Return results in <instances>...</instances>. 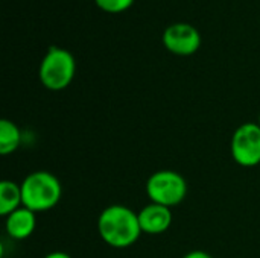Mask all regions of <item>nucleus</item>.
Here are the masks:
<instances>
[{
    "instance_id": "1",
    "label": "nucleus",
    "mask_w": 260,
    "mask_h": 258,
    "mask_svg": "<svg viewBox=\"0 0 260 258\" xmlns=\"http://www.w3.org/2000/svg\"><path fill=\"white\" fill-rule=\"evenodd\" d=\"M98 231L108 246L129 248L142 234L139 214L125 205H110L98 217Z\"/></svg>"
},
{
    "instance_id": "2",
    "label": "nucleus",
    "mask_w": 260,
    "mask_h": 258,
    "mask_svg": "<svg viewBox=\"0 0 260 258\" xmlns=\"http://www.w3.org/2000/svg\"><path fill=\"white\" fill-rule=\"evenodd\" d=\"M21 186L23 207L34 213H43L52 210L62 196L61 181L50 172L37 170L29 173Z\"/></svg>"
},
{
    "instance_id": "3",
    "label": "nucleus",
    "mask_w": 260,
    "mask_h": 258,
    "mask_svg": "<svg viewBox=\"0 0 260 258\" xmlns=\"http://www.w3.org/2000/svg\"><path fill=\"white\" fill-rule=\"evenodd\" d=\"M38 75L44 88L50 91H61L67 88L75 79V56L67 49L52 46L41 59Z\"/></svg>"
},
{
    "instance_id": "4",
    "label": "nucleus",
    "mask_w": 260,
    "mask_h": 258,
    "mask_svg": "<svg viewBox=\"0 0 260 258\" xmlns=\"http://www.w3.org/2000/svg\"><path fill=\"white\" fill-rule=\"evenodd\" d=\"M146 195L151 202L172 208L184 201L187 182L183 175L175 170H158L148 178Z\"/></svg>"
},
{
    "instance_id": "5",
    "label": "nucleus",
    "mask_w": 260,
    "mask_h": 258,
    "mask_svg": "<svg viewBox=\"0 0 260 258\" xmlns=\"http://www.w3.org/2000/svg\"><path fill=\"white\" fill-rule=\"evenodd\" d=\"M233 160L242 167H254L260 164V126L259 123L247 122L241 125L230 143Z\"/></svg>"
},
{
    "instance_id": "6",
    "label": "nucleus",
    "mask_w": 260,
    "mask_h": 258,
    "mask_svg": "<svg viewBox=\"0 0 260 258\" xmlns=\"http://www.w3.org/2000/svg\"><path fill=\"white\" fill-rule=\"evenodd\" d=\"M163 46L174 55L190 56L201 47V33L189 23H172L163 32Z\"/></svg>"
},
{
    "instance_id": "7",
    "label": "nucleus",
    "mask_w": 260,
    "mask_h": 258,
    "mask_svg": "<svg viewBox=\"0 0 260 258\" xmlns=\"http://www.w3.org/2000/svg\"><path fill=\"white\" fill-rule=\"evenodd\" d=\"M137 214H139L142 233H146L149 236H157V234L166 233L172 224L171 208L160 205V204L151 202V204L145 205Z\"/></svg>"
},
{
    "instance_id": "8",
    "label": "nucleus",
    "mask_w": 260,
    "mask_h": 258,
    "mask_svg": "<svg viewBox=\"0 0 260 258\" xmlns=\"http://www.w3.org/2000/svg\"><path fill=\"white\" fill-rule=\"evenodd\" d=\"M37 228V217L35 213L26 207H20L5 220V230L8 236L14 240H24L32 236Z\"/></svg>"
},
{
    "instance_id": "9",
    "label": "nucleus",
    "mask_w": 260,
    "mask_h": 258,
    "mask_svg": "<svg viewBox=\"0 0 260 258\" xmlns=\"http://www.w3.org/2000/svg\"><path fill=\"white\" fill-rule=\"evenodd\" d=\"M23 207V195H21V186L5 179L0 182V214L9 216L15 210Z\"/></svg>"
},
{
    "instance_id": "10",
    "label": "nucleus",
    "mask_w": 260,
    "mask_h": 258,
    "mask_svg": "<svg viewBox=\"0 0 260 258\" xmlns=\"http://www.w3.org/2000/svg\"><path fill=\"white\" fill-rule=\"evenodd\" d=\"M20 143H21V132L18 126L11 120L3 119L0 122V154L9 155L15 152Z\"/></svg>"
},
{
    "instance_id": "11",
    "label": "nucleus",
    "mask_w": 260,
    "mask_h": 258,
    "mask_svg": "<svg viewBox=\"0 0 260 258\" xmlns=\"http://www.w3.org/2000/svg\"><path fill=\"white\" fill-rule=\"evenodd\" d=\"M136 0H94L98 8L108 14H120L128 11Z\"/></svg>"
},
{
    "instance_id": "12",
    "label": "nucleus",
    "mask_w": 260,
    "mask_h": 258,
    "mask_svg": "<svg viewBox=\"0 0 260 258\" xmlns=\"http://www.w3.org/2000/svg\"><path fill=\"white\" fill-rule=\"evenodd\" d=\"M183 258H213L210 254L204 252V251H192L189 254H186Z\"/></svg>"
},
{
    "instance_id": "13",
    "label": "nucleus",
    "mask_w": 260,
    "mask_h": 258,
    "mask_svg": "<svg viewBox=\"0 0 260 258\" xmlns=\"http://www.w3.org/2000/svg\"><path fill=\"white\" fill-rule=\"evenodd\" d=\"M44 258H72L69 254L66 252H61V251H55V252H50L47 255H44Z\"/></svg>"
},
{
    "instance_id": "14",
    "label": "nucleus",
    "mask_w": 260,
    "mask_h": 258,
    "mask_svg": "<svg viewBox=\"0 0 260 258\" xmlns=\"http://www.w3.org/2000/svg\"><path fill=\"white\" fill-rule=\"evenodd\" d=\"M257 123H259V126H260V114H259V122H257Z\"/></svg>"
}]
</instances>
